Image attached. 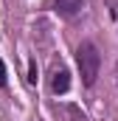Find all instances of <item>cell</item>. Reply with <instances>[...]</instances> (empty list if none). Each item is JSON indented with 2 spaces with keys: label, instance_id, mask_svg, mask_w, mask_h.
<instances>
[{
  "label": "cell",
  "instance_id": "obj_1",
  "mask_svg": "<svg viewBox=\"0 0 118 121\" xmlns=\"http://www.w3.org/2000/svg\"><path fill=\"white\" fill-rule=\"evenodd\" d=\"M76 62H79V70H82V82L93 87L96 79H98V68H101V54L93 42H82L79 51H76Z\"/></svg>",
  "mask_w": 118,
  "mask_h": 121
},
{
  "label": "cell",
  "instance_id": "obj_2",
  "mask_svg": "<svg viewBox=\"0 0 118 121\" xmlns=\"http://www.w3.org/2000/svg\"><path fill=\"white\" fill-rule=\"evenodd\" d=\"M82 6H84V0H54V9H56L62 17H73V14H79Z\"/></svg>",
  "mask_w": 118,
  "mask_h": 121
},
{
  "label": "cell",
  "instance_id": "obj_3",
  "mask_svg": "<svg viewBox=\"0 0 118 121\" xmlns=\"http://www.w3.org/2000/svg\"><path fill=\"white\" fill-rule=\"evenodd\" d=\"M51 87H54V93H67V87H70V73H67L65 68H59L56 73H54Z\"/></svg>",
  "mask_w": 118,
  "mask_h": 121
},
{
  "label": "cell",
  "instance_id": "obj_4",
  "mask_svg": "<svg viewBox=\"0 0 118 121\" xmlns=\"http://www.w3.org/2000/svg\"><path fill=\"white\" fill-rule=\"evenodd\" d=\"M28 82L37 85V65H34V62H31V68H28Z\"/></svg>",
  "mask_w": 118,
  "mask_h": 121
},
{
  "label": "cell",
  "instance_id": "obj_5",
  "mask_svg": "<svg viewBox=\"0 0 118 121\" xmlns=\"http://www.w3.org/2000/svg\"><path fill=\"white\" fill-rule=\"evenodd\" d=\"M6 85V65H3V59H0V87Z\"/></svg>",
  "mask_w": 118,
  "mask_h": 121
}]
</instances>
